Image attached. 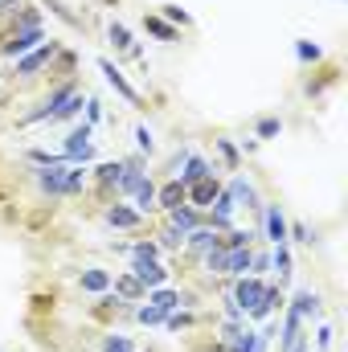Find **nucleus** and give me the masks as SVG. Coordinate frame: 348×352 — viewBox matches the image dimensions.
<instances>
[{
  "label": "nucleus",
  "instance_id": "6",
  "mask_svg": "<svg viewBox=\"0 0 348 352\" xmlns=\"http://www.w3.org/2000/svg\"><path fill=\"white\" fill-rule=\"evenodd\" d=\"M102 221H107L111 230H135V226L144 221V213H140L131 201H111V205L102 209Z\"/></svg>",
  "mask_w": 348,
  "mask_h": 352
},
{
  "label": "nucleus",
  "instance_id": "35",
  "mask_svg": "<svg viewBox=\"0 0 348 352\" xmlns=\"http://www.w3.org/2000/svg\"><path fill=\"white\" fill-rule=\"evenodd\" d=\"M102 119V111H98V98H87V127H94Z\"/></svg>",
  "mask_w": 348,
  "mask_h": 352
},
{
  "label": "nucleus",
  "instance_id": "37",
  "mask_svg": "<svg viewBox=\"0 0 348 352\" xmlns=\"http://www.w3.org/2000/svg\"><path fill=\"white\" fill-rule=\"evenodd\" d=\"M307 349H312V336H307V332H299V336H295V344H291L287 352H307Z\"/></svg>",
  "mask_w": 348,
  "mask_h": 352
},
{
  "label": "nucleus",
  "instance_id": "18",
  "mask_svg": "<svg viewBox=\"0 0 348 352\" xmlns=\"http://www.w3.org/2000/svg\"><path fill=\"white\" fill-rule=\"evenodd\" d=\"M148 303H152V307H160V311L168 316V311H176V307L184 303V295H180V291H173V287H152Z\"/></svg>",
  "mask_w": 348,
  "mask_h": 352
},
{
  "label": "nucleus",
  "instance_id": "33",
  "mask_svg": "<svg viewBox=\"0 0 348 352\" xmlns=\"http://www.w3.org/2000/svg\"><path fill=\"white\" fill-rule=\"evenodd\" d=\"M188 324H193V316H188V311H180V307L168 311V320H164V328H168V332H180V328H188Z\"/></svg>",
  "mask_w": 348,
  "mask_h": 352
},
{
  "label": "nucleus",
  "instance_id": "34",
  "mask_svg": "<svg viewBox=\"0 0 348 352\" xmlns=\"http://www.w3.org/2000/svg\"><path fill=\"white\" fill-rule=\"evenodd\" d=\"M254 131H259V140H274V135L283 131V123H279V119H259V127H254Z\"/></svg>",
  "mask_w": 348,
  "mask_h": 352
},
{
  "label": "nucleus",
  "instance_id": "17",
  "mask_svg": "<svg viewBox=\"0 0 348 352\" xmlns=\"http://www.w3.org/2000/svg\"><path fill=\"white\" fill-rule=\"evenodd\" d=\"M94 180H98V188H115L119 192V180H123V160H107V164H98L94 168Z\"/></svg>",
  "mask_w": 348,
  "mask_h": 352
},
{
  "label": "nucleus",
  "instance_id": "4",
  "mask_svg": "<svg viewBox=\"0 0 348 352\" xmlns=\"http://www.w3.org/2000/svg\"><path fill=\"white\" fill-rule=\"evenodd\" d=\"M45 41V29H21V33H4L0 37V58H25L29 50H37Z\"/></svg>",
  "mask_w": 348,
  "mask_h": 352
},
{
  "label": "nucleus",
  "instance_id": "1",
  "mask_svg": "<svg viewBox=\"0 0 348 352\" xmlns=\"http://www.w3.org/2000/svg\"><path fill=\"white\" fill-rule=\"evenodd\" d=\"M226 295L238 303V311H242L246 320H266V316L283 303V291H279L274 283H262L259 274H242Z\"/></svg>",
  "mask_w": 348,
  "mask_h": 352
},
{
  "label": "nucleus",
  "instance_id": "3",
  "mask_svg": "<svg viewBox=\"0 0 348 352\" xmlns=\"http://www.w3.org/2000/svg\"><path fill=\"white\" fill-rule=\"evenodd\" d=\"M58 54H62L58 41H41L37 50H29L25 58H17V78H33V74H41V70L50 66V58H58Z\"/></svg>",
  "mask_w": 348,
  "mask_h": 352
},
{
  "label": "nucleus",
  "instance_id": "14",
  "mask_svg": "<svg viewBox=\"0 0 348 352\" xmlns=\"http://www.w3.org/2000/svg\"><path fill=\"white\" fill-rule=\"evenodd\" d=\"M184 192H188V188H184L176 176L168 180V184H156V209L168 213V209H176V205H184Z\"/></svg>",
  "mask_w": 348,
  "mask_h": 352
},
{
  "label": "nucleus",
  "instance_id": "11",
  "mask_svg": "<svg viewBox=\"0 0 348 352\" xmlns=\"http://www.w3.org/2000/svg\"><path fill=\"white\" fill-rule=\"evenodd\" d=\"M168 226H176L180 234H193V230H201V226H205V213H201V209H193V205L184 201V205L168 209Z\"/></svg>",
  "mask_w": 348,
  "mask_h": 352
},
{
  "label": "nucleus",
  "instance_id": "29",
  "mask_svg": "<svg viewBox=\"0 0 348 352\" xmlns=\"http://www.w3.org/2000/svg\"><path fill=\"white\" fill-rule=\"evenodd\" d=\"M135 144H140V152H144V156H152V152H156V140H152L148 123H135Z\"/></svg>",
  "mask_w": 348,
  "mask_h": 352
},
{
  "label": "nucleus",
  "instance_id": "25",
  "mask_svg": "<svg viewBox=\"0 0 348 352\" xmlns=\"http://www.w3.org/2000/svg\"><path fill=\"white\" fill-rule=\"evenodd\" d=\"M295 58H299L303 66H312V62H320V58H324V50H320L316 41H307V37H303V41H295Z\"/></svg>",
  "mask_w": 348,
  "mask_h": 352
},
{
  "label": "nucleus",
  "instance_id": "38",
  "mask_svg": "<svg viewBox=\"0 0 348 352\" xmlns=\"http://www.w3.org/2000/svg\"><path fill=\"white\" fill-rule=\"evenodd\" d=\"M209 352H230V349H226V344H221V340H217V349H209Z\"/></svg>",
  "mask_w": 348,
  "mask_h": 352
},
{
  "label": "nucleus",
  "instance_id": "12",
  "mask_svg": "<svg viewBox=\"0 0 348 352\" xmlns=\"http://www.w3.org/2000/svg\"><path fill=\"white\" fill-rule=\"evenodd\" d=\"M107 37H111V45H115L119 54H127V58H144L140 45H135V37H131V29H127L123 21H111V25H107Z\"/></svg>",
  "mask_w": 348,
  "mask_h": 352
},
{
  "label": "nucleus",
  "instance_id": "32",
  "mask_svg": "<svg viewBox=\"0 0 348 352\" xmlns=\"http://www.w3.org/2000/svg\"><path fill=\"white\" fill-rule=\"evenodd\" d=\"M156 242H160V246H184V234H180L176 226H164V230L156 234Z\"/></svg>",
  "mask_w": 348,
  "mask_h": 352
},
{
  "label": "nucleus",
  "instance_id": "7",
  "mask_svg": "<svg viewBox=\"0 0 348 352\" xmlns=\"http://www.w3.org/2000/svg\"><path fill=\"white\" fill-rule=\"evenodd\" d=\"M221 184H226L221 176H217V173H209L205 180H197V184H188V192H184V201H188L193 209H209V205L217 201V192H221Z\"/></svg>",
  "mask_w": 348,
  "mask_h": 352
},
{
  "label": "nucleus",
  "instance_id": "28",
  "mask_svg": "<svg viewBox=\"0 0 348 352\" xmlns=\"http://www.w3.org/2000/svg\"><path fill=\"white\" fill-rule=\"evenodd\" d=\"M287 238H295L299 246H316V242H312V230H307V221H287Z\"/></svg>",
  "mask_w": 348,
  "mask_h": 352
},
{
  "label": "nucleus",
  "instance_id": "27",
  "mask_svg": "<svg viewBox=\"0 0 348 352\" xmlns=\"http://www.w3.org/2000/svg\"><path fill=\"white\" fill-rule=\"evenodd\" d=\"M135 320H140L144 328H156V324H164L168 316H164L160 307H152V303H148V307H135Z\"/></svg>",
  "mask_w": 348,
  "mask_h": 352
},
{
  "label": "nucleus",
  "instance_id": "10",
  "mask_svg": "<svg viewBox=\"0 0 348 352\" xmlns=\"http://www.w3.org/2000/svg\"><path fill=\"white\" fill-rule=\"evenodd\" d=\"M213 173V164L205 160V156H197V152H184V160H180V184L188 188V184H197V180H205V176Z\"/></svg>",
  "mask_w": 348,
  "mask_h": 352
},
{
  "label": "nucleus",
  "instance_id": "26",
  "mask_svg": "<svg viewBox=\"0 0 348 352\" xmlns=\"http://www.w3.org/2000/svg\"><path fill=\"white\" fill-rule=\"evenodd\" d=\"M102 352H135V344H131V336H123V332H111V336H102V344H98Z\"/></svg>",
  "mask_w": 348,
  "mask_h": 352
},
{
  "label": "nucleus",
  "instance_id": "21",
  "mask_svg": "<svg viewBox=\"0 0 348 352\" xmlns=\"http://www.w3.org/2000/svg\"><path fill=\"white\" fill-rule=\"evenodd\" d=\"M270 258H274V274H279V283L287 287V283H291V242L270 246Z\"/></svg>",
  "mask_w": 348,
  "mask_h": 352
},
{
  "label": "nucleus",
  "instance_id": "36",
  "mask_svg": "<svg viewBox=\"0 0 348 352\" xmlns=\"http://www.w3.org/2000/svg\"><path fill=\"white\" fill-rule=\"evenodd\" d=\"M332 349V324H320V352Z\"/></svg>",
  "mask_w": 348,
  "mask_h": 352
},
{
  "label": "nucleus",
  "instance_id": "13",
  "mask_svg": "<svg viewBox=\"0 0 348 352\" xmlns=\"http://www.w3.org/2000/svg\"><path fill=\"white\" fill-rule=\"evenodd\" d=\"M184 246L193 250V254H209V250H217L221 246V234L217 230H209V226H201V230H193V234H184Z\"/></svg>",
  "mask_w": 348,
  "mask_h": 352
},
{
  "label": "nucleus",
  "instance_id": "9",
  "mask_svg": "<svg viewBox=\"0 0 348 352\" xmlns=\"http://www.w3.org/2000/svg\"><path fill=\"white\" fill-rule=\"evenodd\" d=\"M262 221H266V238H270V246L291 242V238H287V217H283V205H262Z\"/></svg>",
  "mask_w": 348,
  "mask_h": 352
},
{
  "label": "nucleus",
  "instance_id": "30",
  "mask_svg": "<svg viewBox=\"0 0 348 352\" xmlns=\"http://www.w3.org/2000/svg\"><path fill=\"white\" fill-rule=\"evenodd\" d=\"M160 16H164L168 25H193V21H188V12H184L180 4H164V8H160Z\"/></svg>",
  "mask_w": 348,
  "mask_h": 352
},
{
  "label": "nucleus",
  "instance_id": "24",
  "mask_svg": "<svg viewBox=\"0 0 348 352\" xmlns=\"http://www.w3.org/2000/svg\"><path fill=\"white\" fill-rule=\"evenodd\" d=\"M83 107H87V98H83V94L74 90V94H70V98H66V102L58 107V115H54V123H70V119H78V111H83Z\"/></svg>",
  "mask_w": 348,
  "mask_h": 352
},
{
  "label": "nucleus",
  "instance_id": "15",
  "mask_svg": "<svg viewBox=\"0 0 348 352\" xmlns=\"http://www.w3.org/2000/svg\"><path fill=\"white\" fill-rule=\"evenodd\" d=\"M226 188H230V197H234V201H242V209H262L259 192H254V184H250L246 176H230V184H226Z\"/></svg>",
  "mask_w": 348,
  "mask_h": 352
},
{
  "label": "nucleus",
  "instance_id": "19",
  "mask_svg": "<svg viewBox=\"0 0 348 352\" xmlns=\"http://www.w3.org/2000/svg\"><path fill=\"white\" fill-rule=\"evenodd\" d=\"M226 349H230V352H262V349H266V336H259L254 328H242Z\"/></svg>",
  "mask_w": 348,
  "mask_h": 352
},
{
  "label": "nucleus",
  "instance_id": "2",
  "mask_svg": "<svg viewBox=\"0 0 348 352\" xmlns=\"http://www.w3.org/2000/svg\"><path fill=\"white\" fill-rule=\"evenodd\" d=\"M90 135H94V131H90L87 123L70 131V140H66V148H62L66 164H90V160L98 156V148H94V140H90Z\"/></svg>",
  "mask_w": 348,
  "mask_h": 352
},
{
  "label": "nucleus",
  "instance_id": "5",
  "mask_svg": "<svg viewBox=\"0 0 348 352\" xmlns=\"http://www.w3.org/2000/svg\"><path fill=\"white\" fill-rule=\"evenodd\" d=\"M98 74H102L111 87L119 90V98H123V102H131V107H144V94H140V90L127 82V74H123V70H119L111 58H98Z\"/></svg>",
  "mask_w": 348,
  "mask_h": 352
},
{
  "label": "nucleus",
  "instance_id": "22",
  "mask_svg": "<svg viewBox=\"0 0 348 352\" xmlns=\"http://www.w3.org/2000/svg\"><path fill=\"white\" fill-rule=\"evenodd\" d=\"M119 254H127V258H160V242H152V238H144V242H131V246H115Z\"/></svg>",
  "mask_w": 348,
  "mask_h": 352
},
{
  "label": "nucleus",
  "instance_id": "20",
  "mask_svg": "<svg viewBox=\"0 0 348 352\" xmlns=\"http://www.w3.org/2000/svg\"><path fill=\"white\" fill-rule=\"evenodd\" d=\"M83 291H90V295H107L111 291V274L107 270H98V266H90V270H83Z\"/></svg>",
  "mask_w": 348,
  "mask_h": 352
},
{
  "label": "nucleus",
  "instance_id": "16",
  "mask_svg": "<svg viewBox=\"0 0 348 352\" xmlns=\"http://www.w3.org/2000/svg\"><path fill=\"white\" fill-rule=\"evenodd\" d=\"M144 29H148L156 41H168V45H173V41H180V29H176V25H168L160 12H148V16H144Z\"/></svg>",
  "mask_w": 348,
  "mask_h": 352
},
{
  "label": "nucleus",
  "instance_id": "31",
  "mask_svg": "<svg viewBox=\"0 0 348 352\" xmlns=\"http://www.w3.org/2000/svg\"><path fill=\"white\" fill-rule=\"evenodd\" d=\"M217 152H221V160H226V168H238V148H234V140H217Z\"/></svg>",
  "mask_w": 348,
  "mask_h": 352
},
{
  "label": "nucleus",
  "instance_id": "8",
  "mask_svg": "<svg viewBox=\"0 0 348 352\" xmlns=\"http://www.w3.org/2000/svg\"><path fill=\"white\" fill-rule=\"evenodd\" d=\"M131 274L140 278V287H144V291H152V287H164V283H168V266L160 263V258H131Z\"/></svg>",
  "mask_w": 348,
  "mask_h": 352
},
{
  "label": "nucleus",
  "instance_id": "23",
  "mask_svg": "<svg viewBox=\"0 0 348 352\" xmlns=\"http://www.w3.org/2000/svg\"><path fill=\"white\" fill-rule=\"evenodd\" d=\"M111 291L119 295V299H140L144 295V287H140V278L127 270V274H119V278H111Z\"/></svg>",
  "mask_w": 348,
  "mask_h": 352
}]
</instances>
